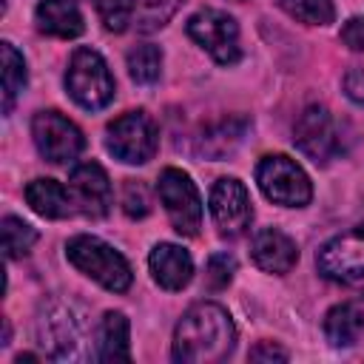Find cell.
<instances>
[{
	"instance_id": "obj_1",
	"label": "cell",
	"mask_w": 364,
	"mask_h": 364,
	"mask_svg": "<svg viewBox=\"0 0 364 364\" xmlns=\"http://www.w3.org/2000/svg\"><path fill=\"white\" fill-rule=\"evenodd\" d=\"M236 347V327L230 313L216 301L188 307L173 330V358L182 364L225 361Z\"/></svg>"
},
{
	"instance_id": "obj_2",
	"label": "cell",
	"mask_w": 364,
	"mask_h": 364,
	"mask_svg": "<svg viewBox=\"0 0 364 364\" xmlns=\"http://www.w3.org/2000/svg\"><path fill=\"white\" fill-rule=\"evenodd\" d=\"M65 259L80 270L85 273L88 279H94L97 284H102L105 290H114V293H125L131 287V264L125 262V256L119 250H114L111 245H105L102 239L97 236H74L68 239L65 245Z\"/></svg>"
},
{
	"instance_id": "obj_3",
	"label": "cell",
	"mask_w": 364,
	"mask_h": 364,
	"mask_svg": "<svg viewBox=\"0 0 364 364\" xmlns=\"http://www.w3.org/2000/svg\"><path fill=\"white\" fill-rule=\"evenodd\" d=\"M65 88L71 100L85 111H100L114 100V77L108 71V63L94 48H77L68 60L65 71Z\"/></svg>"
},
{
	"instance_id": "obj_4",
	"label": "cell",
	"mask_w": 364,
	"mask_h": 364,
	"mask_svg": "<svg viewBox=\"0 0 364 364\" xmlns=\"http://www.w3.org/2000/svg\"><path fill=\"white\" fill-rule=\"evenodd\" d=\"M256 182L270 202L284 205V208H304L313 196L310 176L296 159L284 154L262 156V162L256 165Z\"/></svg>"
},
{
	"instance_id": "obj_5",
	"label": "cell",
	"mask_w": 364,
	"mask_h": 364,
	"mask_svg": "<svg viewBox=\"0 0 364 364\" xmlns=\"http://www.w3.org/2000/svg\"><path fill=\"white\" fill-rule=\"evenodd\" d=\"M316 267L336 284L364 287V225H355L321 245Z\"/></svg>"
},
{
	"instance_id": "obj_6",
	"label": "cell",
	"mask_w": 364,
	"mask_h": 364,
	"mask_svg": "<svg viewBox=\"0 0 364 364\" xmlns=\"http://www.w3.org/2000/svg\"><path fill=\"white\" fill-rule=\"evenodd\" d=\"M105 148L119 162L142 165V162L154 159V154L159 148V131L145 111H128L108 125Z\"/></svg>"
},
{
	"instance_id": "obj_7",
	"label": "cell",
	"mask_w": 364,
	"mask_h": 364,
	"mask_svg": "<svg viewBox=\"0 0 364 364\" xmlns=\"http://www.w3.org/2000/svg\"><path fill=\"white\" fill-rule=\"evenodd\" d=\"M156 193L176 233L196 236L202 228V199L193 179L179 168H165L156 182Z\"/></svg>"
},
{
	"instance_id": "obj_8",
	"label": "cell",
	"mask_w": 364,
	"mask_h": 364,
	"mask_svg": "<svg viewBox=\"0 0 364 364\" xmlns=\"http://www.w3.org/2000/svg\"><path fill=\"white\" fill-rule=\"evenodd\" d=\"M188 37L202 46L216 63L222 65H233L242 57L239 48V26L230 14L219 11V9H202L188 20Z\"/></svg>"
},
{
	"instance_id": "obj_9",
	"label": "cell",
	"mask_w": 364,
	"mask_h": 364,
	"mask_svg": "<svg viewBox=\"0 0 364 364\" xmlns=\"http://www.w3.org/2000/svg\"><path fill=\"white\" fill-rule=\"evenodd\" d=\"M31 136H34L37 151L48 162H54V165L77 159V154L85 148L82 131L68 117H63L60 111H40V114H34Z\"/></svg>"
},
{
	"instance_id": "obj_10",
	"label": "cell",
	"mask_w": 364,
	"mask_h": 364,
	"mask_svg": "<svg viewBox=\"0 0 364 364\" xmlns=\"http://www.w3.org/2000/svg\"><path fill=\"white\" fill-rule=\"evenodd\" d=\"M296 145L301 154H307L313 162H330L341 151V134L336 128L333 114L324 105H310L301 111L293 128Z\"/></svg>"
},
{
	"instance_id": "obj_11",
	"label": "cell",
	"mask_w": 364,
	"mask_h": 364,
	"mask_svg": "<svg viewBox=\"0 0 364 364\" xmlns=\"http://www.w3.org/2000/svg\"><path fill=\"white\" fill-rule=\"evenodd\" d=\"M210 216L222 236H242L250 228L253 210L247 188L236 176H222L210 188Z\"/></svg>"
},
{
	"instance_id": "obj_12",
	"label": "cell",
	"mask_w": 364,
	"mask_h": 364,
	"mask_svg": "<svg viewBox=\"0 0 364 364\" xmlns=\"http://www.w3.org/2000/svg\"><path fill=\"white\" fill-rule=\"evenodd\" d=\"M37 338L48 358H74L80 350V324L60 301H43L37 316Z\"/></svg>"
},
{
	"instance_id": "obj_13",
	"label": "cell",
	"mask_w": 364,
	"mask_h": 364,
	"mask_svg": "<svg viewBox=\"0 0 364 364\" xmlns=\"http://www.w3.org/2000/svg\"><path fill=\"white\" fill-rule=\"evenodd\" d=\"M68 191L74 208L88 219H102L111 210V179L100 162H80L71 168Z\"/></svg>"
},
{
	"instance_id": "obj_14",
	"label": "cell",
	"mask_w": 364,
	"mask_h": 364,
	"mask_svg": "<svg viewBox=\"0 0 364 364\" xmlns=\"http://www.w3.org/2000/svg\"><path fill=\"white\" fill-rule=\"evenodd\" d=\"M250 259L264 273H287L299 262L296 242L276 228H264L250 239Z\"/></svg>"
},
{
	"instance_id": "obj_15",
	"label": "cell",
	"mask_w": 364,
	"mask_h": 364,
	"mask_svg": "<svg viewBox=\"0 0 364 364\" xmlns=\"http://www.w3.org/2000/svg\"><path fill=\"white\" fill-rule=\"evenodd\" d=\"M154 282L165 290H182L191 279H193V259L185 247L171 245V242H159L151 256H148Z\"/></svg>"
},
{
	"instance_id": "obj_16",
	"label": "cell",
	"mask_w": 364,
	"mask_h": 364,
	"mask_svg": "<svg viewBox=\"0 0 364 364\" xmlns=\"http://www.w3.org/2000/svg\"><path fill=\"white\" fill-rule=\"evenodd\" d=\"M34 20H37V28L43 34L63 37V40L80 37L82 28H85L82 11L74 0H40V6L34 11Z\"/></svg>"
},
{
	"instance_id": "obj_17",
	"label": "cell",
	"mask_w": 364,
	"mask_h": 364,
	"mask_svg": "<svg viewBox=\"0 0 364 364\" xmlns=\"http://www.w3.org/2000/svg\"><path fill=\"white\" fill-rule=\"evenodd\" d=\"M26 202L31 205L34 213L46 219H65L77 210L71 191H65L57 179H31L26 185Z\"/></svg>"
},
{
	"instance_id": "obj_18",
	"label": "cell",
	"mask_w": 364,
	"mask_h": 364,
	"mask_svg": "<svg viewBox=\"0 0 364 364\" xmlns=\"http://www.w3.org/2000/svg\"><path fill=\"white\" fill-rule=\"evenodd\" d=\"M128 318L119 310H108L100 324V341H97V358L100 361H128L131 358V341H128Z\"/></svg>"
},
{
	"instance_id": "obj_19",
	"label": "cell",
	"mask_w": 364,
	"mask_h": 364,
	"mask_svg": "<svg viewBox=\"0 0 364 364\" xmlns=\"http://www.w3.org/2000/svg\"><path fill=\"white\" fill-rule=\"evenodd\" d=\"M361 330H364V310L353 301H341L324 316V336L333 347L355 344Z\"/></svg>"
},
{
	"instance_id": "obj_20",
	"label": "cell",
	"mask_w": 364,
	"mask_h": 364,
	"mask_svg": "<svg viewBox=\"0 0 364 364\" xmlns=\"http://www.w3.org/2000/svg\"><path fill=\"white\" fill-rule=\"evenodd\" d=\"M3 54V111L9 114L20 91L26 88V60L11 43H0Z\"/></svg>"
},
{
	"instance_id": "obj_21",
	"label": "cell",
	"mask_w": 364,
	"mask_h": 364,
	"mask_svg": "<svg viewBox=\"0 0 364 364\" xmlns=\"http://www.w3.org/2000/svg\"><path fill=\"white\" fill-rule=\"evenodd\" d=\"M245 128H247V119H225V122H219L213 131H208V134H202V139H199V151L202 154H208V156H225L228 151H233V145L242 139V134H245Z\"/></svg>"
},
{
	"instance_id": "obj_22",
	"label": "cell",
	"mask_w": 364,
	"mask_h": 364,
	"mask_svg": "<svg viewBox=\"0 0 364 364\" xmlns=\"http://www.w3.org/2000/svg\"><path fill=\"white\" fill-rule=\"evenodd\" d=\"M159 71H162V51H159V46L142 43V46H134L128 51V74L136 82H142V85L156 82Z\"/></svg>"
},
{
	"instance_id": "obj_23",
	"label": "cell",
	"mask_w": 364,
	"mask_h": 364,
	"mask_svg": "<svg viewBox=\"0 0 364 364\" xmlns=\"http://www.w3.org/2000/svg\"><path fill=\"white\" fill-rule=\"evenodd\" d=\"M0 228H3V250H6L9 259L26 256L37 242V230L28 222L17 219V216H6Z\"/></svg>"
},
{
	"instance_id": "obj_24",
	"label": "cell",
	"mask_w": 364,
	"mask_h": 364,
	"mask_svg": "<svg viewBox=\"0 0 364 364\" xmlns=\"http://www.w3.org/2000/svg\"><path fill=\"white\" fill-rule=\"evenodd\" d=\"M279 3L293 20L307 26H327L336 17L333 0H279Z\"/></svg>"
},
{
	"instance_id": "obj_25",
	"label": "cell",
	"mask_w": 364,
	"mask_h": 364,
	"mask_svg": "<svg viewBox=\"0 0 364 364\" xmlns=\"http://www.w3.org/2000/svg\"><path fill=\"white\" fill-rule=\"evenodd\" d=\"M185 0H136V28L151 34L162 28Z\"/></svg>"
},
{
	"instance_id": "obj_26",
	"label": "cell",
	"mask_w": 364,
	"mask_h": 364,
	"mask_svg": "<svg viewBox=\"0 0 364 364\" xmlns=\"http://www.w3.org/2000/svg\"><path fill=\"white\" fill-rule=\"evenodd\" d=\"M100 20L108 31L119 34L128 28L131 17L136 14V0H100Z\"/></svg>"
},
{
	"instance_id": "obj_27",
	"label": "cell",
	"mask_w": 364,
	"mask_h": 364,
	"mask_svg": "<svg viewBox=\"0 0 364 364\" xmlns=\"http://www.w3.org/2000/svg\"><path fill=\"white\" fill-rule=\"evenodd\" d=\"M233 273H236V259L230 253H213L205 264V287L216 293L230 284Z\"/></svg>"
},
{
	"instance_id": "obj_28",
	"label": "cell",
	"mask_w": 364,
	"mask_h": 364,
	"mask_svg": "<svg viewBox=\"0 0 364 364\" xmlns=\"http://www.w3.org/2000/svg\"><path fill=\"white\" fill-rule=\"evenodd\" d=\"M122 210L131 216V219H142L148 216L151 210V196H148V188L136 179H128L125 188H122Z\"/></svg>"
},
{
	"instance_id": "obj_29",
	"label": "cell",
	"mask_w": 364,
	"mask_h": 364,
	"mask_svg": "<svg viewBox=\"0 0 364 364\" xmlns=\"http://www.w3.org/2000/svg\"><path fill=\"white\" fill-rule=\"evenodd\" d=\"M341 43L353 51H364V20L361 17H353L344 23L341 28Z\"/></svg>"
},
{
	"instance_id": "obj_30",
	"label": "cell",
	"mask_w": 364,
	"mask_h": 364,
	"mask_svg": "<svg viewBox=\"0 0 364 364\" xmlns=\"http://www.w3.org/2000/svg\"><path fill=\"white\" fill-rule=\"evenodd\" d=\"M344 91H347L350 100L364 102V68H361V65H353V68L344 74Z\"/></svg>"
},
{
	"instance_id": "obj_31",
	"label": "cell",
	"mask_w": 364,
	"mask_h": 364,
	"mask_svg": "<svg viewBox=\"0 0 364 364\" xmlns=\"http://www.w3.org/2000/svg\"><path fill=\"white\" fill-rule=\"evenodd\" d=\"M250 361H287V353L282 347H276L273 341H259L250 350Z\"/></svg>"
}]
</instances>
